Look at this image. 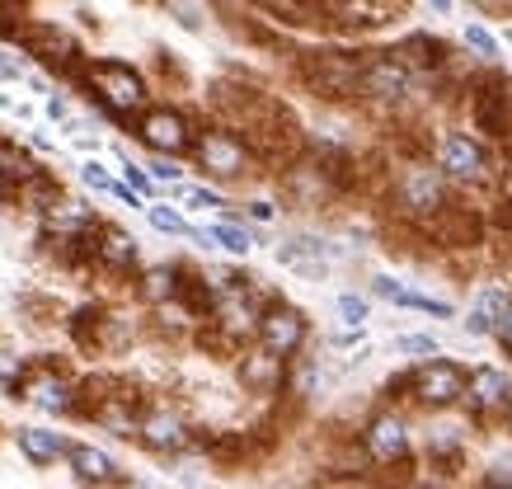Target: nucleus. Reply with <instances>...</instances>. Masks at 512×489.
I'll return each instance as SVG.
<instances>
[{
	"instance_id": "nucleus-22",
	"label": "nucleus",
	"mask_w": 512,
	"mask_h": 489,
	"mask_svg": "<svg viewBox=\"0 0 512 489\" xmlns=\"http://www.w3.org/2000/svg\"><path fill=\"white\" fill-rule=\"evenodd\" d=\"M475 311H480V316L489 320V330H494V320H503L512 311V292H508V287H480Z\"/></svg>"
},
{
	"instance_id": "nucleus-20",
	"label": "nucleus",
	"mask_w": 512,
	"mask_h": 489,
	"mask_svg": "<svg viewBox=\"0 0 512 489\" xmlns=\"http://www.w3.org/2000/svg\"><path fill=\"white\" fill-rule=\"evenodd\" d=\"M66 461H71L76 480H85V485H113V480H118L113 461L104 457L99 447H66Z\"/></svg>"
},
{
	"instance_id": "nucleus-2",
	"label": "nucleus",
	"mask_w": 512,
	"mask_h": 489,
	"mask_svg": "<svg viewBox=\"0 0 512 489\" xmlns=\"http://www.w3.org/2000/svg\"><path fill=\"white\" fill-rule=\"evenodd\" d=\"M85 80H90V90L99 95V104L109 113H118V118L137 113L141 104H146V85H141V76L123 62H94L90 71H85Z\"/></svg>"
},
{
	"instance_id": "nucleus-36",
	"label": "nucleus",
	"mask_w": 512,
	"mask_h": 489,
	"mask_svg": "<svg viewBox=\"0 0 512 489\" xmlns=\"http://www.w3.org/2000/svg\"><path fill=\"white\" fill-rule=\"evenodd\" d=\"M433 5V15H451V0H428Z\"/></svg>"
},
{
	"instance_id": "nucleus-29",
	"label": "nucleus",
	"mask_w": 512,
	"mask_h": 489,
	"mask_svg": "<svg viewBox=\"0 0 512 489\" xmlns=\"http://www.w3.org/2000/svg\"><path fill=\"white\" fill-rule=\"evenodd\" d=\"M395 348H400V353H437V344L428 334H404V339H395Z\"/></svg>"
},
{
	"instance_id": "nucleus-4",
	"label": "nucleus",
	"mask_w": 512,
	"mask_h": 489,
	"mask_svg": "<svg viewBox=\"0 0 512 489\" xmlns=\"http://www.w3.org/2000/svg\"><path fill=\"white\" fill-rule=\"evenodd\" d=\"M409 395L419 400V405H428V410H447V405H456V400H466V372L456 363H423L414 367V386H409Z\"/></svg>"
},
{
	"instance_id": "nucleus-10",
	"label": "nucleus",
	"mask_w": 512,
	"mask_h": 489,
	"mask_svg": "<svg viewBox=\"0 0 512 489\" xmlns=\"http://www.w3.org/2000/svg\"><path fill=\"white\" fill-rule=\"evenodd\" d=\"M235 377H240V386H245V391H254V395H273V391H282L287 372H282V358H278V353L259 348V353H245V358H240Z\"/></svg>"
},
{
	"instance_id": "nucleus-21",
	"label": "nucleus",
	"mask_w": 512,
	"mask_h": 489,
	"mask_svg": "<svg viewBox=\"0 0 512 489\" xmlns=\"http://www.w3.org/2000/svg\"><path fill=\"white\" fill-rule=\"evenodd\" d=\"M19 452L33 461V466H52L57 457H66V438L62 433H47V428H19Z\"/></svg>"
},
{
	"instance_id": "nucleus-23",
	"label": "nucleus",
	"mask_w": 512,
	"mask_h": 489,
	"mask_svg": "<svg viewBox=\"0 0 512 489\" xmlns=\"http://www.w3.org/2000/svg\"><path fill=\"white\" fill-rule=\"evenodd\" d=\"M174 287H179V273L174 269H151L141 278V297L160 306V301H174Z\"/></svg>"
},
{
	"instance_id": "nucleus-16",
	"label": "nucleus",
	"mask_w": 512,
	"mask_h": 489,
	"mask_svg": "<svg viewBox=\"0 0 512 489\" xmlns=\"http://www.w3.org/2000/svg\"><path fill=\"white\" fill-rule=\"evenodd\" d=\"M367 457H376V461H404L409 457V433H404L400 419H390V414L372 419V428H367Z\"/></svg>"
},
{
	"instance_id": "nucleus-11",
	"label": "nucleus",
	"mask_w": 512,
	"mask_h": 489,
	"mask_svg": "<svg viewBox=\"0 0 512 489\" xmlns=\"http://www.w3.org/2000/svg\"><path fill=\"white\" fill-rule=\"evenodd\" d=\"M24 43L52 66H76L80 62V43L66 29H57V24H33V29H24Z\"/></svg>"
},
{
	"instance_id": "nucleus-32",
	"label": "nucleus",
	"mask_w": 512,
	"mask_h": 489,
	"mask_svg": "<svg viewBox=\"0 0 512 489\" xmlns=\"http://www.w3.org/2000/svg\"><path fill=\"white\" fill-rule=\"evenodd\" d=\"M123 174H127V184H132L137 193H156V189H151V179H146V174H141L137 165H123Z\"/></svg>"
},
{
	"instance_id": "nucleus-14",
	"label": "nucleus",
	"mask_w": 512,
	"mask_h": 489,
	"mask_svg": "<svg viewBox=\"0 0 512 489\" xmlns=\"http://www.w3.org/2000/svg\"><path fill=\"white\" fill-rule=\"evenodd\" d=\"M400 66H409V71H433V66H447L451 52L447 43H437L433 33H409V38H400V48L390 52Z\"/></svg>"
},
{
	"instance_id": "nucleus-9",
	"label": "nucleus",
	"mask_w": 512,
	"mask_h": 489,
	"mask_svg": "<svg viewBox=\"0 0 512 489\" xmlns=\"http://www.w3.org/2000/svg\"><path fill=\"white\" fill-rule=\"evenodd\" d=\"M409 85H414V76H409V66H400L395 57H376V62L362 66V95L404 99L409 95Z\"/></svg>"
},
{
	"instance_id": "nucleus-17",
	"label": "nucleus",
	"mask_w": 512,
	"mask_h": 489,
	"mask_svg": "<svg viewBox=\"0 0 512 489\" xmlns=\"http://www.w3.org/2000/svg\"><path fill=\"white\" fill-rule=\"evenodd\" d=\"M466 400L475 405V414L498 410V405L508 400V372H498V367H475L466 377Z\"/></svg>"
},
{
	"instance_id": "nucleus-26",
	"label": "nucleus",
	"mask_w": 512,
	"mask_h": 489,
	"mask_svg": "<svg viewBox=\"0 0 512 489\" xmlns=\"http://www.w3.org/2000/svg\"><path fill=\"white\" fill-rule=\"evenodd\" d=\"M466 48H475L484 57V62H494L498 57V43H494V33L480 29V24H466Z\"/></svg>"
},
{
	"instance_id": "nucleus-25",
	"label": "nucleus",
	"mask_w": 512,
	"mask_h": 489,
	"mask_svg": "<svg viewBox=\"0 0 512 489\" xmlns=\"http://www.w3.org/2000/svg\"><path fill=\"white\" fill-rule=\"evenodd\" d=\"M146 217H151V226L165 231V236H193V226H188L179 212H170V207H146Z\"/></svg>"
},
{
	"instance_id": "nucleus-31",
	"label": "nucleus",
	"mask_w": 512,
	"mask_h": 489,
	"mask_svg": "<svg viewBox=\"0 0 512 489\" xmlns=\"http://www.w3.org/2000/svg\"><path fill=\"white\" fill-rule=\"evenodd\" d=\"M184 198H188V207H207V212L221 207V198L217 193H207V189H184Z\"/></svg>"
},
{
	"instance_id": "nucleus-30",
	"label": "nucleus",
	"mask_w": 512,
	"mask_h": 489,
	"mask_svg": "<svg viewBox=\"0 0 512 489\" xmlns=\"http://www.w3.org/2000/svg\"><path fill=\"white\" fill-rule=\"evenodd\" d=\"M80 174H85V184H94V189H104V193L113 189V179H109V174H104V165H94V160H90V165H85V170H80Z\"/></svg>"
},
{
	"instance_id": "nucleus-35",
	"label": "nucleus",
	"mask_w": 512,
	"mask_h": 489,
	"mask_svg": "<svg viewBox=\"0 0 512 489\" xmlns=\"http://www.w3.org/2000/svg\"><path fill=\"white\" fill-rule=\"evenodd\" d=\"M0 80H19V66H15V62H5V57H0Z\"/></svg>"
},
{
	"instance_id": "nucleus-15",
	"label": "nucleus",
	"mask_w": 512,
	"mask_h": 489,
	"mask_svg": "<svg viewBox=\"0 0 512 489\" xmlns=\"http://www.w3.org/2000/svg\"><path fill=\"white\" fill-rule=\"evenodd\" d=\"M141 442L146 447H156V452H179V447H188V424L179 419V414L160 410V414H141Z\"/></svg>"
},
{
	"instance_id": "nucleus-37",
	"label": "nucleus",
	"mask_w": 512,
	"mask_h": 489,
	"mask_svg": "<svg viewBox=\"0 0 512 489\" xmlns=\"http://www.w3.org/2000/svg\"><path fill=\"white\" fill-rule=\"evenodd\" d=\"M503 410H508V424H512V386H508V400H503Z\"/></svg>"
},
{
	"instance_id": "nucleus-6",
	"label": "nucleus",
	"mask_w": 512,
	"mask_h": 489,
	"mask_svg": "<svg viewBox=\"0 0 512 489\" xmlns=\"http://www.w3.org/2000/svg\"><path fill=\"white\" fill-rule=\"evenodd\" d=\"M193 156L207 174H217V179H235V174H245L249 165V146L235 137V132H202L198 142H193Z\"/></svg>"
},
{
	"instance_id": "nucleus-27",
	"label": "nucleus",
	"mask_w": 512,
	"mask_h": 489,
	"mask_svg": "<svg viewBox=\"0 0 512 489\" xmlns=\"http://www.w3.org/2000/svg\"><path fill=\"white\" fill-rule=\"evenodd\" d=\"M19 381H24V363H19V358H10V353H0V386L19 391Z\"/></svg>"
},
{
	"instance_id": "nucleus-24",
	"label": "nucleus",
	"mask_w": 512,
	"mask_h": 489,
	"mask_svg": "<svg viewBox=\"0 0 512 489\" xmlns=\"http://www.w3.org/2000/svg\"><path fill=\"white\" fill-rule=\"evenodd\" d=\"M202 240H217L221 250H231V254H245L249 245H254L245 226H231V221H217V226H212V231H207Z\"/></svg>"
},
{
	"instance_id": "nucleus-8",
	"label": "nucleus",
	"mask_w": 512,
	"mask_h": 489,
	"mask_svg": "<svg viewBox=\"0 0 512 489\" xmlns=\"http://www.w3.org/2000/svg\"><path fill=\"white\" fill-rule=\"evenodd\" d=\"M137 137L151 151H160V156H184L193 146V132H188V123L174 109H146L137 118Z\"/></svg>"
},
{
	"instance_id": "nucleus-18",
	"label": "nucleus",
	"mask_w": 512,
	"mask_h": 489,
	"mask_svg": "<svg viewBox=\"0 0 512 489\" xmlns=\"http://www.w3.org/2000/svg\"><path fill=\"white\" fill-rule=\"evenodd\" d=\"M19 391H24L29 405H38V410H47V414H71V386H66L57 372H43V377L24 381Z\"/></svg>"
},
{
	"instance_id": "nucleus-13",
	"label": "nucleus",
	"mask_w": 512,
	"mask_h": 489,
	"mask_svg": "<svg viewBox=\"0 0 512 489\" xmlns=\"http://www.w3.org/2000/svg\"><path fill=\"white\" fill-rule=\"evenodd\" d=\"M90 419L104 424L109 433H118V438H132L141 428V400L137 395H104V400L90 410Z\"/></svg>"
},
{
	"instance_id": "nucleus-5",
	"label": "nucleus",
	"mask_w": 512,
	"mask_h": 489,
	"mask_svg": "<svg viewBox=\"0 0 512 489\" xmlns=\"http://www.w3.org/2000/svg\"><path fill=\"white\" fill-rule=\"evenodd\" d=\"M395 203H400L404 217H428L433 207L447 203V179L433 165H419V170H404L400 184H395Z\"/></svg>"
},
{
	"instance_id": "nucleus-7",
	"label": "nucleus",
	"mask_w": 512,
	"mask_h": 489,
	"mask_svg": "<svg viewBox=\"0 0 512 489\" xmlns=\"http://www.w3.org/2000/svg\"><path fill=\"white\" fill-rule=\"evenodd\" d=\"M254 330H259V344H264L268 353H278V358H292L296 348L306 344V316L292 311V306H268V311H259Z\"/></svg>"
},
{
	"instance_id": "nucleus-1",
	"label": "nucleus",
	"mask_w": 512,
	"mask_h": 489,
	"mask_svg": "<svg viewBox=\"0 0 512 489\" xmlns=\"http://www.w3.org/2000/svg\"><path fill=\"white\" fill-rule=\"evenodd\" d=\"M296 76L311 85L320 99H357L362 95V66L353 57H339V52H311L301 57Z\"/></svg>"
},
{
	"instance_id": "nucleus-12",
	"label": "nucleus",
	"mask_w": 512,
	"mask_h": 489,
	"mask_svg": "<svg viewBox=\"0 0 512 489\" xmlns=\"http://www.w3.org/2000/svg\"><path fill=\"white\" fill-rule=\"evenodd\" d=\"M442 170L451 174V179H480L484 170H489V156H484L480 142H470V137H447L442 142Z\"/></svg>"
},
{
	"instance_id": "nucleus-33",
	"label": "nucleus",
	"mask_w": 512,
	"mask_h": 489,
	"mask_svg": "<svg viewBox=\"0 0 512 489\" xmlns=\"http://www.w3.org/2000/svg\"><path fill=\"white\" fill-rule=\"evenodd\" d=\"M466 330L470 334H489V320H484L480 311H470V316H466Z\"/></svg>"
},
{
	"instance_id": "nucleus-34",
	"label": "nucleus",
	"mask_w": 512,
	"mask_h": 489,
	"mask_svg": "<svg viewBox=\"0 0 512 489\" xmlns=\"http://www.w3.org/2000/svg\"><path fill=\"white\" fill-rule=\"evenodd\" d=\"M156 174H160V179H179L184 170H179V165H170V160H156Z\"/></svg>"
},
{
	"instance_id": "nucleus-28",
	"label": "nucleus",
	"mask_w": 512,
	"mask_h": 489,
	"mask_svg": "<svg viewBox=\"0 0 512 489\" xmlns=\"http://www.w3.org/2000/svg\"><path fill=\"white\" fill-rule=\"evenodd\" d=\"M339 316L348 320V325H362V320H367V301L348 292V297H339Z\"/></svg>"
},
{
	"instance_id": "nucleus-3",
	"label": "nucleus",
	"mask_w": 512,
	"mask_h": 489,
	"mask_svg": "<svg viewBox=\"0 0 512 489\" xmlns=\"http://www.w3.org/2000/svg\"><path fill=\"white\" fill-rule=\"evenodd\" d=\"M423 236H433L437 245H447V250H466V245H480L484 236V221L475 207H461V203H442L433 207L428 217H419Z\"/></svg>"
},
{
	"instance_id": "nucleus-19",
	"label": "nucleus",
	"mask_w": 512,
	"mask_h": 489,
	"mask_svg": "<svg viewBox=\"0 0 512 489\" xmlns=\"http://www.w3.org/2000/svg\"><path fill=\"white\" fill-rule=\"evenodd\" d=\"M94 259L113 273L137 269V240L127 236V231H104V236L94 240Z\"/></svg>"
}]
</instances>
